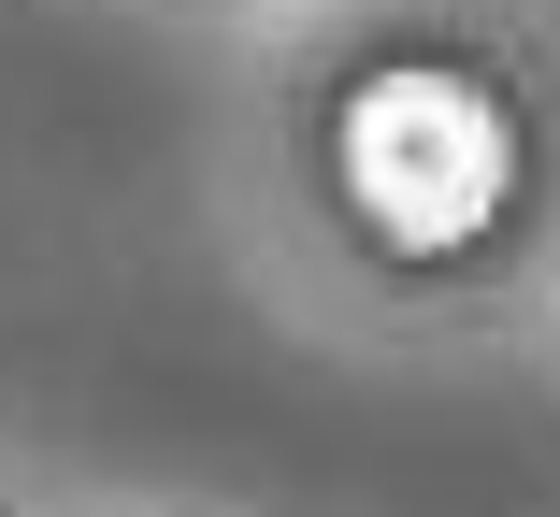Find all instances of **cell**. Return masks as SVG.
Returning <instances> with one entry per match:
<instances>
[{
  "instance_id": "1",
  "label": "cell",
  "mask_w": 560,
  "mask_h": 517,
  "mask_svg": "<svg viewBox=\"0 0 560 517\" xmlns=\"http://www.w3.org/2000/svg\"><path fill=\"white\" fill-rule=\"evenodd\" d=\"M503 101L460 86V72H374L346 101V201L402 245V259H445V245H475L503 216Z\"/></svg>"
}]
</instances>
